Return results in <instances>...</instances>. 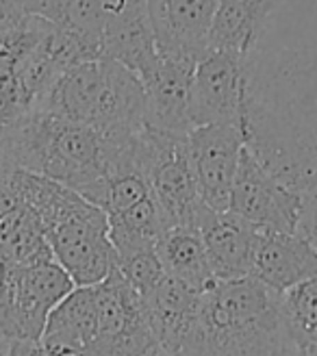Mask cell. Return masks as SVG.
I'll return each instance as SVG.
<instances>
[{
    "mask_svg": "<svg viewBox=\"0 0 317 356\" xmlns=\"http://www.w3.org/2000/svg\"><path fill=\"white\" fill-rule=\"evenodd\" d=\"M220 0H148V15L161 55L200 59Z\"/></svg>",
    "mask_w": 317,
    "mask_h": 356,
    "instance_id": "cell-11",
    "label": "cell"
},
{
    "mask_svg": "<svg viewBox=\"0 0 317 356\" xmlns=\"http://www.w3.org/2000/svg\"><path fill=\"white\" fill-rule=\"evenodd\" d=\"M98 332V300L96 284L74 287L50 311L42 343L46 350H79L85 352Z\"/></svg>",
    "mask_w": 317,
    "mask_h": 356,
    "instance_id": "cell-18",
    "label": "cell"
},
{
    "mask_svg": "<svg viewBox=\"0 0 317 356\" xmlns=\"http://www.w3.org/2000/svg\"><path fill=\"white\" fill-rule=\"evenodd\" d=\"M280 300H283V309L298 348L311 346L313 332L317 328V274L283 291Z\"/></svg>",
    "mask_w": 317,
    "mask_h": 356,
    "instance_id": "cell-23",
    "label": "cell"
},
{
    "mask_svg": "<svg viewBox=\"0 0 317 356\" xmlns=\"http://www.w3.org/2000/svg\"><path fill=\"white\" fill-rule=\"evenodd\" d=\"M117 270L144 298L156 287L158 280L165 276L161 259L156 254V248L117 257Z\"/></svg>",
    "mask_w": 317,
    "mask_h": 356,
    "instance_id": "cell-24",
    "label": "cell"
},
{
    "mask_svg": "<svg viewBox=\"0 0 317 356\" xmlns=\"http://www.w3.org/2000/svg\"><path fill=\"white\" fill-rule=\"evenodd\" d=\"M102 59L117 61L139 79L158 61L156 35L146 5H122L113 9L102 31Z\"/></svg>",
    "mask_w": 317,
    "mask_h": 356,
    "instance_id": "cell-14",
    "label": "cell"
},
{
    "mask_svg": "<svg viewBox=\"0 0 317 356\" xmlns=\"http://www.w3.org/2000/svg\"><path fill=\"white\" fill-rule=\"evenodd\" d=\"M198 230L216 280H235L252 274V254L259 228L233 211L204 209Z\"/></svg>",
    "mask_w": 317,
    "mask_h": 356,
    "instance_id": "cell-13",
    "label": "cell"
},
{
    "mask_svg": "<svg viewBox=\"0 0 317 356\" xmlns=\"http://www.w3.org/2000/svg\"><path fill=\"white\" fill-rule=\"evenodd\" d=\"M315 274L317 248L300 230L283 233V230L259 228L250 276L259 278L270 289L283 293Z\"/></svg>",
    "mask_w": 317,
    "mask_h": 356,
    "instance_id": "cell-12",
    "label": "cell"
},
{
    "mask_svg": "<svg viewBox=\"0 0 317 356\" xmlns=\"http://www.w3.org/2000/svg\"><path fill=\"white\" fill-rule=\"evenodd\" d=\"M0 261L13 265L57 261L40 218L29 207L20 204L0 218Z\"/></svg>",
    "mask_w": 317,
    "mask_h": 356,
    "instance_id": "cell-20",
    "label": "cell"
},
{
    "mask_svg": "<svg viewBox=\"0 0 317 356\" xmlns=\"http://www.w3.org/2000/svg\"><path fill=\"white\" fill-rule=\"evenodd\" d=\"M298 343L280 293L254 276L216 280L172 356H291Z\"/></svg>",
    "mask_w": 317,
    "mask_h": 356,
    "instance_id": "cell-2",
    "label": "cell"
},
{
    "mask_svg": "<svg viewBox=\"0 0 317 356\" xmlns=\"http://www.w3.org/2000/svg\"><path fill=\"white\" fill-rule=\"evenodd\" d=\"M11 356H48L46 348L38 339H13Z\"/></svg>",
    "mask_w": 317,
    "mask_h": 356,
    "instance_id": "cell-27",
    "label": "cell"
},
{
    "mask_svg": "<svg viewBox=\"0 0 317 356\" xmlns=\"http://www.w3.org/2000/svg\"><path fill=\"white\" fill-rule=\"evenodd\" d=\"M156 254L161 259L165 274L189 282L191 287L206 291L216 282L198 228L193 226L168 228L156 241Z\"/></svg>",
    "mask_w": 317,
    "mask_h": 356,
    "instance_id": "cell-19",
    "label": "cell"
},
{
    "mask_svg": "<svg viewBox=\"0 0 317 356\" xmlns=\"http://www.w3.org/2000/svg\"><path fill=\"white\" fill-rule=\"evenodd\" d=\"M168 230L152 193L135 207L109 216V239L117 257L156 248V241Z\"/></svg>",
    "mask_w": 317,
    "mask_h": 356,
    "instance_id": "cell-21",
    "label": "cell"
},
{
    "mask_svg": "<svg viewBox=\"0 0 317 356\" xmlns=\"http://www.w3.org/2000/svg\"><path fill=\"white\" fill-rule=\"evenodd\" d=\"M291 356H317V348L315 346H300V348H295V352Z\"/></svg>",
    "mask_w": 317,
    "mask_h": 356,
    "instance_id": "cell-29",
    "label": "cell"
},
{
    "mask_svg": "<svg viewBox=\"0 0 317 356\" xmlns=\"http://www.w3.org/2000/svg\"><path fill=\"white\" fill-rule=\"evenodd\" d=\"M11 337H7L3 330H0V356H11Z\"/></svg>",
    "mask_w": 317,
    "mask_h": 356,
    "instance_id": "cell-28",
    "label": "cell"
},
{
    "mask_svg": "<svg viewBox=\"0 0 317 356\" xmlns=\"http://www.w3.org/2000/svg\"><path fill=\"white\" fill-rule=\"evenodd\" d=\"M98 332L85 356H142L156 346L146 300L115 270L96 284Z\"/></svg>",
    "mask_w": 317,
    "mask_h": 356,
    "instance_id": "cell-6",
    "label": "cell"
},
{
    "mask_svg": "<svg viewBox=\"0 0 317 356\" xmlns=\"http://www.w3.org/2000/svg\"><path fill=\"white\" fill-rule=\"evenodd\" d=\"M13 172L0 174V218H5L7 213L20 207V193H17L15 181H13Z\"/></svg>",
    "mask_w": 317,
    "mask_h": 356,
    "instance_id": "cell-26",
    "label": "cell"
},
{
    "mask_svg": "<svg viewBox=\"0 0 317 356\" xmlns=\"http://www.w3.org/2000/svg\"><path fill=\"white\" fill-rule=\"evenodd\" d=\"M135 156L168 228H198L206 204L200 200L189 156V133H161L144 127L135 137Z\"/></svg>",
    "mask_w": 317,
    "mask_h": 356,
    "instance_id": "cell-4",
    "label": "cell"
},
{
    "mask_svg": "<svg viewBox=\"0 0 317 356\" xmlns=\"http://www.w3.org/2000/svg\"><path fill=\"white\" fill-rule=\"evenodd\" d=\"M311 346H315V348H317V328H315V332H313V339H311Z\"/></svg>",
    "mask_w": 317,
    "mask_h": 356,
    "instance_id": "cell-32",
    "label": "cell"
},
{
    "mask_svg": "<svg viewBox=\"0 0 317 356\" xmlns=\"http://www.w3.org/2000/svg\"><path fill=\"white\" fill-rule=\"evenodd\" d=\"M245 146L243 122H220L189 131V156L200 200L213 211H228L239 154Z\"/></svg>",
    "mask_w": 317,
    "mask_h": 356,
    "instance_id": "cell-9",
    "label": "cell"
},
{
    "mask_svg": "<svg viewBox=\"0 0 317 356\" xmlns=\"http://www.w3.org/2000/svg\"><path fill=\"white\" fill-rule=\"evenodd\" d=\"M276 3H283V0H276Z\"/></svg>",
    "mask_w": 317,
    "mask_h": 356,
    "instance_id": "cell-33",
    "label": "cell"
},
{
    "mask_svg": "<svg viewBox=\"0 0 317 356\" xmlns=\"http://www.w3.org/2000/svg\"><path fill=\"white\" fill-rule=\"evenodd\" d=\"M245 146L302 195L298 230L317 248V50L280 48L248 59Z\"/></svg>",
    "mask_w": 317,
    "mask_h": 356,
    "instance_id": "cell-1",
    "label": "cell"
},
{
    "mask_svg": "<svg viewBox=\"0 0 317 356\" xmlns=\"http://www.w3.org/2000/svg\"><path fill=\"white\" fill-rule=\"evenodd\" d=\"M76 287L57 261H0V330L11 339H42L50 311Z\"/></svg>",
    "mask_w": 317,
    "mask_h": 356,
    "instance_id": "cell-5",
    "label": "cell"
},
{
    "mask_svg": "<svg viewBox=\"0 0 317 356\" xmlns=\"http://www.w3.org/2000/svg\"><path fill=\"white\" fill-rule=\"evenodd\" d=\"M248 59L224 50H206L198 59L189 96L191 127L243 122Z\"/></svg>",
    "mask_w": 317,
    "mask_h": 356,
    "instance_id": "cell-8",
    "label": "cell"
},
{
    "mask_svg": "<svg viewBox=\"0 0 317 356\" xmlns=\"http://www.w3.org/2000/svg\"><path fill=\"white\" fill-rule=\"evenodd\" d=\"M146 3H148V0H117L113 9H117L122 5H146Z\"/></svg>",
    "mask_w": 317,
    "mask_h": 356,
    "instance_id": "cell-31",
    "label": "cell"
},
{
    "mask_svg": "<svg viewBox=\"0 0 317 356\" xmlns=\"http://www.w3.org/2000/svg\"><path fill=\"white\" fill-rule=\"evenodd\" d=\"M302 209V195L287 187L259 161L248 146H243L228 211L263 230L295 233Z\"/></svg>",
    "mask_w": 317,
    "mask_h": 356,
    "instance_id": "cell-7",
    "label": "cell"
},
{
    "mask_svg": "<svg viewBox=\"0 0 317 356\" xmlns=\"http://www.w3.org/2000/svg\"><path fill=\"white\" fill-rule=\"evenodd\" d=\"M202 293L204 291L170 274L158 280L156 287L144 298L156 346L165 348L170 354L181 348L198 317Z\"/></svg>",
    "mask_w": 317,
    "mask_h": 356,
    "instance_id": "cell-16",
    "label": "cell"
},
{
    "mask_svg": "<svg viewBox=\"0 0 317 356\" xmlns=\"http://www.w3.org/2000/svg\"><path fill=\"white\" fill-rule=\"evenodd\" d=\"M198 59L187 55H161L142 85L146 92V127L161 133L187 135L193 127L189 120V96L193 70Z\"/></svg>",
    "mask_w": 317,
    "mask_h": 356,
    "instance_id": "cell-10",
    "label": "cell"
},
{
    "mask_svg": "<svg viewBox=\"0 0 317 356\" xmlns=\"http://www.w3.org/2000/svg\"><path fill=\"white\" fill-rule=\"evenodd\" d=\"M29 20L22 0H0V38L22 29Z\"/></svg>",
    "mask_w": 317,
    "mask_h": 356,
    "instance_id": "cell-25",
    "label": "cell"
},
{
    "mask_svg": "<svg viewBox=\"0 0 317 356\" xmlns=\"http://www.w3.org/2000/svg\"><path fill=\"white\" fill-rule=\"evenodd\" d=\"M24 207L40 218L57 263L72 276L76 287H92L117 267L109 239V216L44 174H33L26 185Z\"/></svg>",
    "mask_w": 317,
    "mask_h": 356,
    "instance_id": "cell-3",
    "label": "cell"
},
{
    "mask_svg": "<svg viewBox=\"0 0 317 356\" xmlns=\"http://www.w3.org/2000/svg\"><path fill=\"white\" fill-rule=\"evenodd\" d=\"M22 3L29 15H38L57 26L74 29L102 40L104 24L117 0H22Z\"/></svg>",
    "mask_w": 317,
    "mask_h": 356,
    "instance_id": "cell-22",
    "label": "cell"
},
{
    "mask_svg": "<svg viewBox=\"0 0 317 356\" xmlns=\"http://www.w3.org/2000/svg\"><path fill=\"white\" fill-rule=\"evenodd\" d=\"M142 356H172L165 348H161V346H154V348H150L146 354H142Z\"/></svg>",
    "mask_w": 317,
    "mask_h": 356,
    "instance_id": "cell-30",
    "label": "cell"
},
{
    "mask_svg": "<svg viewBox=\"0 0 317 356\" xmlns=\"http://www.w3.org/2000/svg\"><path fill=\"white\" fill-rule=\"evenodd\" d=\"M104 94H107V61H87L57 79L40 111L94 127Z\"/></svg>",
    "mask_w": 317,
    "mask_h": 356,
    "instance_id": "cell-17",
    "label": "cell"
},
{
    "mask_svg": "<svg viewBox=\"0 0 317 356\" xmlns=\"http://www.w3.org/2000/svg\"><path fill=\"white\" fill-rule=\"evenodd\" d=\"M276 0H220L209 31L206 50H224L239 57H252L261 48Z\"/></svg>",
    "mask_w": 317,
    "mask_h": 356,
    "instance_id": "cell-15",
    "label": "cell"
}]
</instances>
